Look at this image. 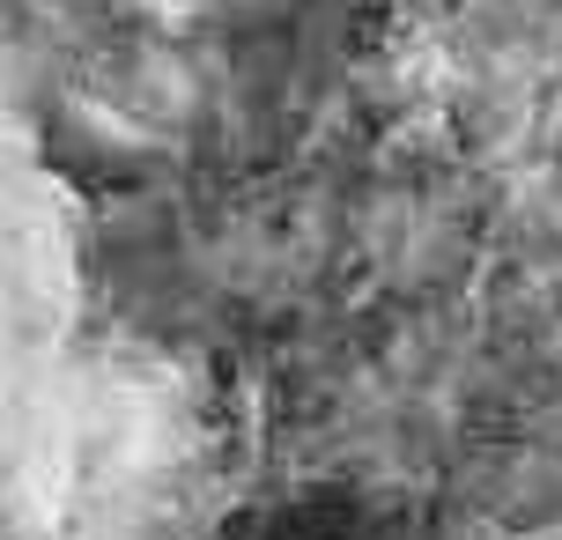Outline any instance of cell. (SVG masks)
I'll return each instance as SVG.
<instances>
[{
	"label": "cell",
	"mask_w": 562,
	"mask_h": 540,
	"mask_svg": "<svg viewBox=\"0 0 562 540\" xmlns=\"http://www.w3.org/2000/svg\"><path fill=\"white\" fill-rule=\"evenodd\" d=\"M237 540H407V526L370 488L311 482V488H289V496L252 504L245 526H237Z\"/></svg>",
	"instance_id": "obj_1"
}]
</instances>
